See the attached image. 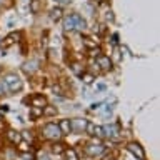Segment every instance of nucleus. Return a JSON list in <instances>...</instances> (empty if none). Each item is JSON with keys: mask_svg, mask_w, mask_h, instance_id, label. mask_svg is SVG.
<instances>
[{"mask_svg": "<svg viewBox=\"0 0 160 160\" xmlns=\"http://www.w3.org/2000/svg\"><path fill=\"white\" fill-rule=\"evenodd\" d=\"M3 85H5V88H7L8 92H12V93L20 92V90H22V87H23L22 78H20L17 73H7V75H5Z\"/></svg>", "mask_w": 160, "mask_h": 160, "instance_id": "nucleus-1", "label": "nucleus"}, {"mask_svg": "<svg viewBox=\"0 0 160 160\" xmlns=\"http://www.w3.org/2000/svg\"><path fill=\"white\" fill-rule=\"evenodd\" d=\"M42 135H43L45 138L57 142V140L62 137V132H60V128H58V125H57V123L50 122V123H47V125H45V127L42 128Z\"/></svg>", "mask_w": 160, "mask_h": 160, "instance_id": "nucleus-2", "label": "nucleus"}, {"mask_svg": "<svg viewBox=\"0 0 160 160\" xmlns=\"http://www.w3.org/2000/svg\"><path fill=\"white\" fill-rule=\"evenodd\" d=\"M105 150V145L102 142H98V140H95V142H90L87 147H85V152H87V155H90V157H97V155H102Z\"/></svg>", "mask_w": 160, "mask_h": 160, "instance_id": "nucleus-3", "label": "nucleus"}, {"mask_svg": "<svg viewBox=\"0 0 160 160\" xmlns=\"http://www.w3.org/2000/svg\"><path fill=\"white\" fill-rule=\"evenodd\" d=\"M127 150L132 155H135L138 160H145V152H143V148H142V145L137 143V142H130L127 145Z\"/></svg>", "mask_w": 160, "mask_h": 160, "instance_id": "nucleus-4", "label": "nucleus"}, {"mask_svg": "<svg viewBox=\"0 0 160 160\" xmlns=\"http://www.w3.org/2000/svg\"><path fill=\"white\" fill-rule=\"evenodd\" d=\"M87 122H88V120H85V118H73V120H70L72 132H78V133L85 132V125H87Z\"/></svg>", "mask_w": 160, "mask_h": 160, "instance_id": "nucleus-5", "label": "nucleus"}, {"mask_svg": "<svg viewBox=\"0 0 160 160\" xmlns=\"http://www.w3.org/2000/svg\"><path fill=\"white\" fill-rule=\"evenodd\" d=\"M97 67H100L102 70H110L112 68V60L105 55H100V57H97Z\"/></svg>", "mask_w": 160, "mask_h": 160, "instance_id": "nucleus-6", "label": "nucleus"}, {"mask_svg": "<svg viewBox=\"0 0 160 160\" xmlns=\"http://www.w3.org/2000/svg\"><path fill=\"white\" fill-rule=\"evenodd\" d=\"M63 28H65V32H72V30H75V13L67 15V17L63 18Z\"/></svg>", "mask_w": 160, "mask_h": 160, "instance_id": "nucleus-7", "label": "nucleus"}, {"mask_svg": "<svg viewBox=\"0 0 160 160\" xmlns=\"http://www.w3.org/2000/svg\"><path fill=\"white\" fill-rule=\"evenodd\" d=\"M57 125H58V128H60V132H62V135H70V132H72V125H70V120H68V118L60 120Z\"/></svg>", "mask_w": 160, "mask_h": 160, "instance_id": "nucleus-8", "label": "nucleus"}, {"mask_svg": "<svg viewBox=\"0 0 160 160\" xmlns=\"http://www.w3.org/2000/svg\"><path fill=\"white\" fill-rule=\"evenodd\" d=\"M102 128H103V137H108V138H115L118 133V130L115 125H105Z\"/></svg>", "mask_w": 160, "mask_h": 160, "instance_id": "nucleus-9", "label": "nucleus"}, {"mask_svg": "<svg viewBox=\"0 0 160 160\" xmlns=\"http://www.w3.org/2000/svg\"><path fill=\"white\" fill-rule=\"evenodd\" d=\"M45 105H47V98H45L43 95H33V97H32V107L43 108Z\"/></svg>", "mask_w": 160, "mask_h": 160, "instance_id": "nucleus-10", "label": "nucleus"}, {"mask_svg": "<svg viewBox=\"0 0 160 160\" xmlns=\"http://www.w3.org/2000/svg\"><path fill=\"white\" fill-rule=\"evenodd\" d=\"M7 138H8L12 143L17 145V143L20 142V140H22V133H18L17 130H12V128H10L8 132H7Z\"/></svg>", "mask_w": 160, "mask_h": 160, "instance_id": "nucleus-11", "label": "nucleus"}, {"mask_svg": "<svg viewBox=\"0 0 160 160\" xmlns=\"http://www.w3.org/2000/svg\"><path fill=\"white\" fill-rule=\"evenodd\" d=\"M37 68H38V62H37V60H30V62L23 63V70L27 73H33Z\"/></svg>", "mask_w": 160, "mask_h": 160, "instance_id": "nucleus-12", "label": "nucleus"}, {"mask_svg": "<svg viewBox=\"0 0 160 160\" xmlns=\"http://www.w3.org/2000/svg\"><path fill=\"white\" fill-rule=\"evenodd\" d=\"M62 13H63L62 7H55V8L50 10V18H52L53 22H58V20L62 18Z\"/></svg>", "mask_w": 160, "mask_h": 160, "instance_id": "nucleus-13", "label": "nucleus"}, {"mask_svg": "<svg viewBox=\"0 0 160 160\" xmlns=\"http://www.w3.org/2000/svg\"><path fill=\"white\" fill-rule=\"evenodd\" d=\"M42 115H43V108H40V107H30V113H28L30 120H35V118L42 117Z\"/></svg>", "mask_w": 160, "mask_h": 160, "instance_id": "nucleus-14", "label": "nucleus"}, {"mask_svg": "<svg viewBox=\"0 0 160 160\" xmlns=\"http://www.w3.org/2000/svg\"><path fill=\"white\" fill-rule=\"evenodd\" d=\"M83 28H87V22L78 13H75V30H83Z\"/></svg>", "mask_w": 160, "mask_h": 160, "instance_id": "nucleus-15", "label": "nucleus"}, {"mask_svg": "<svg viewBox=\"0 0 160 160\" xmlns=\"http://www.w3.org/2000/svg\"><path fill=\"white\" fill-rule=\"evenodd\" d=\"M30 12L32 13H38L40 12V8H42V2L40 0H30Z\"/></svg>", "mask_w": 160, "mask_h": 160, "instance_id": "nucleus-16", "label": "nucleus"}, {"mask_svg": "<svg viewBox=\"0 0 160 160\" xmlns=\"http://www.w3.org/2000/svg\"><path fill=\"white\" fill-rule=\"evenodd\" d=\"M43 115L45 117H53V115H57V107H53V105H45Z\"/></svg>", "mask_w": 160, "mask_h": 160, "instance_id": "nucleus-17", "label": "nucleus"}, {"mask_svg": "<svg viewBox=\"0 0 160 160\" xmlns=\"http://www.w3.org/2000/svg\"><path fill=\"white\" fill-rule=\"evenodd\" d=\"M17 40H18V33H12V35H8V37L5 38V42L2 45H3V47H10V45H13Z\"/></svg>", "mask_w": 160, "mask_h": 160, "instance_id": "nucleus-18", "label": "nucleus"}, {"mask_svg": "<svg viewBox=\"0 0 160 160\" xmlns=\"http://www.w3.org/2000/svg\"><path fill=\"white\" fill-rule=\"evenodd\" d=\"M83 45H85L87 48L92 50V48L97 47V40H93V38H90V37H85V38H83Z\"/></svg>", "mask_w": 160, "mask_h": 160, "instance_id": "nucleus-19", "label": "nucleus"}, {"mask_svg": "<svg viewBox=\"0 0 160 160\" xmlns=\"http://www.w3.org/2000/svg\"><path fill=\"white\" fill-rule=\"evenodd\" d=\"M17 147H18V150L20 152H23V153H27V152H30V145L25 142V140H20V142L17 143Z\"/></svg>", "mask_w": 160, "mask_h": 160, "instance_id": "nucleus-20", "label": "nucleus"}, {"mask_svg": "<svg viewBox=\"0 0 160 160\" xmlns=\"http://www.w3.org/2000/svg\"><path fill=\"white\" fill-rule=\"evenodd\" d=\"M65 155H67V160H78L77 152H75L73 148H67L65 150Z\"/></svg>", "mask_w": 160, "mask_h": 160, "instance_id": "nucleus-21", "label": "nucleus"}, {"mask_svg": "<svg viewBox=\"0 0 160 160\" xmlns=\"http://www.w3.org/2000/svg\"><path fill=\"white\" fill-rule=\"evenodd\" d=\"M52 152L53 153H62V152H65V148H63L62 143H53L52 145Z\"/></svg>", "mask_w": 160, "mask_h": 160, "instance_id": "nucleus-22", "label": "nucleus"}, {"mask_svg": "<svg viewBox=\"0 0 160 160\" xmlns=\"http://www.w3.org/2000/svg\"><path fill=\"white\" fill-rule=\"evenodd\" d=\"M37 160H50V155L47 152H42V150H40L37 153Z\"/></svg>", "mask_w": 160, "mask_h": 160, "instance_id": "nucleus-23", "label": "nucleus"}, {"mask_svg": "<svg viewBox=\"0 0 160 160\" xmlns=\"http://www.w3.org/2000/svg\"><path fill=\"white\" fill-rule=\"evenodd\" d=\"M93 128H95V125L92 122H87V125H85V132H87L88 135H93Z\"/></svg>", "mask_w": 160, "mask_h": 160, "instance_id": "nucleus-24", "label": "nucleus"}, {"mask_svg": "<svg viewBox=\"0 0 160 160\" xmlns=\"http://www.w3.org/2000/svg\"><path fill=\"white\" fill-rule=\"evenodd\" d=\"M90 55H92V57H100V55H102V50H100L98 47H95V48L90 50Z\"/></svg>", "mask_w": 160, "mask_h": 160, "instance_id": "nucleus-25", "label": "nucleus"}, {"mask_svg": "<svg viewBox=\"0 0 160 160\" xmlns=\"http://www.w3.org/2000/svg\"><path fill=\"white\" fill-rule=\"evenodd\" d=\"M93 135H97V137H103V128H102V127H97V125H95Z\"/></svg>", "mask_w": 160, "mask_h": 160, "instance_id": "nucleus-26", "label": "nucleus"}, {"mask_svg": "<svg viewBox=\"0 0 160 160\" xmlns=\"http://www.w3.org/2000/svg\"><path fill=\"white\" fill-rule=\"evenodd\" d=\"M83 82H85V83H92V82H93V75H92V73H85V75H83Z\"/></svg>", "mask_w": 160, "mask_h": 160, "instance_id": "nucleus-27", "label": "nucleus"}, {"mask_svg": "<svg viewBox=\"0 0 160 160\" xmlns=\"http://www.w3.org/2000/svg\"><path fill=\"white\" fill-rule=\"evenodd\" d=\"M5 90H7V88H5V85H3V82H2V83H0V97H2V95H5Z\"/></svg>", "mask_w": 160, "mask_h": 160, "instance_id": "nucleus-28", "label": "nucleus"}, {"mask_svg": "<svg viewBox=\"0 0 160 160\" xmlns=\"http://www.w3.org/2000/svg\"><path fill=\"white\" fill-rule=\"evenodd\" d=\"M30 138V140H32V133H30V132H23V135H22V138Z\"/></svg>", "mask_w": 160, "mask_h": 160, "instance_id": "nucleus-29", "label": "nucleus"}, {"mask_svg": "<svg viewBox=\"0 0 160 160\" xmlns=\"http://www.w3.org/2000/svg\"><path fill=\"white\" fill-rule=\"evenodd\" d=\"M55 2H67V0H55Z\"/></svg>", "mask_w": 160, "mask_h": 160, "instance_id": "nucleus-30", "label": "nucleus"}, {"mask_svg": "<svg viewBox=\"0 0 160 160\" xmlns=\"http://www.w3.org/2000/svg\"><path fill=\"white\" fill-rule=\"evenodd\" d=\"M2 3H3V0H0V5H2Z\"/></svg>", "mask_w": 160, "mask_h": 160, "instance_id": "nucleus-31", "label": "nucleus"}, {"mask_svg": "<svg viewBox=\"0 0 160 160\" xmlns=\"http://www.w3.org/2000/svg\"><path fill=\"white\" fill-rule=\"evenodd\" d=\"M0 70H2V68H0Z\"/></svg>", "mask_w": 160, "mask_h": 160, "instance_id": "nucleus-32", "label": "nucleus"}]
</instances>
